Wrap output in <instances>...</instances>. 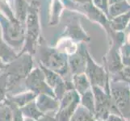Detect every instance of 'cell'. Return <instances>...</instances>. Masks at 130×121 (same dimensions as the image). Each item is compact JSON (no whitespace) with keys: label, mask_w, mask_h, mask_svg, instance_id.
I'll use <instances>...</instances> for the list:
<instances>
[{"label":"cell","mask_w":130,"mask_h":121,"mask_svg":"<svg viewBox=\"0 0 130 121\" xmlns=\"http://www.w3.org/2000/svg\"><path fill=\"white\" fill-rule=\"evenodd\" d=\"M0 28L9 45L21 50L25 40V24L16 19L11 3L7 0H0Z\"/></svg>","instance_id":"obj_1"},{"label":"cell","mask_w":130,"mask_h":121,"mask_svg":"<svg viewBox=\"0 0 130 121\" xmlns=\"http://www.w3.org/2000/svg\"><path fill=\"white\" fill-rule=\"evenodd\" d=\"M41 26V4L37 0L30 3L28 13L25 21V40L19 53H29L34 55L42 41Z\"/></svg>","instance_id":"obj_2"},{"label":"cell","mask_w":130,"mask_h":121,"mask_svg":"<svg viewBox=\"0 0 130 121\" xmlns=\"http://www.w3.org/2000/svg\"><path fill=\"white\" fill-rule=\"evenodd\" d=\"M33 57L29 53H19L15 59L7 64L3 72L7 76L8 95H11L21 82H24L33 68Z\"/></svg>","instance_id":"obj_3"},{"label":"cell","mask_w":130,"mask_h":121,"mask_svg":"<svg viewBox=\"0 0 130 121\" xmlns=\"http://www.w3.org/2000/svg\"><path fill=\"white\" fill-rule=\"evenodd\" d=\"M40 64L65 78L69 72L68 56L58 51L56 48L48 46L44 40L38 48Z\"/></svg>","instance_id":"obj_4"},{"label":"cell","mask_w":130,"mask_h":121,"mask_svg":"<svg viewBox=\"0 0 130 121\" xmlns=\"http://www.w3.org/2000/svg\"><path fill=\"white\" fill-rule=\"evenodd\" d=\"M61 1L64 4L65 8L81 13L87 16L90 20L99 23L106 30L107 35H110L114 32L110 27L108 18L95 7L92 0H61Z\"/></svg>","instance_id":"obj_5"},{"label":"cell","mask_w":130,"mask_h":121,"mask_svg":"<svg viewBox=\"0 0 130 121\" xmlns=\"http://www.w3.org/2000/svg\"><path fill=\"white\" fill-rule=\"evenodd\" d=\"M123 80L112 81L110 94L122 116L126 119L130 115V89Z\"/></svg>","instance_id":"obj_6"},{"label":"cell","mask_w":130,"mask_h":121,"mask_svg":"<svg viewBox=\"0 0 130 121\" xmlns=\"http://www.w3.org/2000/svg\"><path fill=\"white\" fill-rule=\"evenodd\" d=\"M85 74L90 80L91 87H99L107 93L110 94L108 75H107L106 70L104 67L99 65L96 62L92 59L89 52L87 50V67Z\"/></svg>","instance_id":"obj_7"},{"label":"cell","mask_w":130,"mask_h":121,"mask_svg":"<svg viewBox=\"0 0 130 121\" xmlns=\"http://www.w3.org/2000/svg\"><path fill=\"white\" fill-rule=\"evenodd\" d=\"M24 84L28 91H32L37 95L44 94L56 98L53 89L46 82L44 74L40 67H36L31 71L24 81Z\"/></svg>","instance_id":"obj_8"},{"label":"cell","mask_w":130,"mask_h":121,"mask_svg":"<svg viewBox=\"0 0 130 121\" xmlns=\"http://www.w3.org/2000/svg\"><path fill=\"white\" fill-rule=\"evenodd\" d=\"M80 101L81 98L75 90L66 92L60 100L59 109L55 116L57 121H70L71 117L79 106Z\"/></svg>","instance_id":"obj_9"},{"label":"cell","mask_w":130,"mask_h":121,"mask_svg":"<svg viewBox=\"0 0 130 121\" xmlns=\"http://www.w3.org/2000/svg\"><path fill=\"white\" fill-rule=\"evenodd\" d=\"M61 37L69 38L76 43H86L91 40V38L80 24L79 19L76 16L68 18Z\"/></svg>","instance_id":"obj_10"},{"label":"cell","mask_w":130,"mask_h":121,"mask_svg":"<svg viewBox=\"0 0 130 121\" xmlns=\"http://www.w3.org/2000/svg\"><path fill=\"white\" fill-rule=\"evenodd\" d=\"M84 43H81L78 50L72 55L68 56L69 70L72 75L84 74L87 67V50Z\"/></svg>","instance_id":"obj_11"},{"label":"cell","mask_w":130,"mask_h":121,"mask_svg":"<svg viewBox=\"0 0 130 121\" xmlns=\"http://www.w3.org/2000/svg\"><path fill=\"white\" fill-rule=\"evenodd\" d=\"M36 104L43 114H48L59 109L60 100L48 95H39L36 98Z\"/></svg>","instance_id":"obj_12"},{"label":"cell","mask_w":130,"mask_h":121,"mask_svg":"<svg viewBox=\"0 0 130 121\" xmlns=\"http://www.w3.org/2000/svg\"><path fill=\"white\" fill-rule=\"evenodd\" d=\"M37 96V95L32 91H28L25 92L14 94V95H7V99L12 104L17 106L20 108H22L27 104L30 103L31 102L35 101Z\"/></svg>","instance_id":"obj_13"},{"label":"cell","mask_w":130,"mask_h":121,"mask_svg":"<svg viewBox=\"0 0 130 121\" xmlns=\"http://www.w3.org/2000/svg\"><path fill=\"white\" fill-rule=\"evenodd\" d=\"M18 54L19 53H17L15 48L9 45L4 40L1 28H0V58L1 60L7 65L14 61L18 57Z\"/></svg>","instance_id":"obj_14"},{"label":"cell","mask_w":130,"mask_h":121,"mask_svg":"<svg viewBox=\"0 0 130 121\" xmlns=\"http://www.w3.org/2000/svg\"><path fill=\"white\" fill-rule=\"evenodd\" d=\"M13 2V11L16 19L21 23L25 24L27 15L28 13V9L30 3L27 2V0H12Z\"/></svg>","instance_id":"obj_15"},{"label":"cell","mask_w":130,"mask_h":121,"mask_svg":"<svg viewBox=\"0 0 130 121\" xmlns=\"http://www.w3.org/2000/svg\"><path fill=\"white\" fill-rule=\"evenodd\" d=\"M71 82H72L74 85V90L80 95H82L85 92L91 90V84L90 82V80L85 73L73 75Z\"/></svg>","instance_id":"obj_16"},{"label":"cell","mask_w":130,"mask_h":121,"mask_svg":"<svg viewBox=\"0 0 130 121\" xmlns=\"http://www.w3.org/2000/svg\"><path fill=\"white\" fill-rule=\"evenodd\" d=\"M55 48L58 51H60L62 53H65L67 56L72 55L78 50V43H76L75 41L69 38L63 37H61L59 39Z\"/></svg>","instance_id":"obj_17"},{"label":"cell","mask_w":130,"mask_h":121,"mask_svg":"<svg viewBox=\"0 0 130 121\" xmlns=\"http://www.w3.org/2000/svg\"><path fill=\"white\" fill-rule=\"evenodd\" d=\"M64 8V4L61 0H52L50 6V12H49V25L54 26L57 24Z\"/></svg>","instance_id":"obj_18"},{"label":"cell","mask_w":130,"mask_h":121,"mask_svg":"<svg viewBox=\"0 0 130 121\" xmlns=\"http://www.w3.org/2000/svg\"><path fill=\"white\" fill-rule=\"evenodd\" d=\"M130 11V3L128 0H123L121 2L110 5L108 8V20L121 15Z\"/></svg>","instance_id":"obj_19"},{"label":"cell","mask_w":130,"mask_h":121,"mask_svg":"<svg viewBox=\"0 0 130 121\" xmlns=\"http://www.w3.org/2000/svg\"><path fill=\"white\" fill-rule=\"evenodd\" d=\"M109 21L111 28L114 32H123V31H125L130 21V11L117 17H115Z\"/></svg>","instance_id":"obj_20"},{"label":"cell","mask_w":130,"mask_h":121,"mask_svg":"<svg viewBox=\"0 0 130 121\" xmlns=\"http://www.w3.org/2000/svg\"><path fill=\"white\" fill-rule=\"evenodd\" d=\"M20 109L25 118H31L36 120H38L44 115L39 110L35 101L31 102L30 103L27 104L26 106L23 107Z\"/></svg>","instance_id":"obj_21"},{"label":"cell","mask_w":130,"mask_h":121,"mask_svg":"<svg viewBox=\"0 0 130 121\" xmlns=\"http://www.w3.org/2000/svg\"><path fill=\"white\" fill-rule=\"evenodd\" d=\"M70 121H95L94 115L85 108L83 106H78Z\"/></svg>","instance_id":"obj_22"},{"label":"cell","mask_w":130,"mask_h":121,"mask_svg":"<svg viewBox=\"0 0 130 121\" xmlns=\"http://www.w3.org/2000/svg\"><path fill=\"white\" fill-rule=\"evenodd\" d=\"M81 104L95 116V102L94 93L91 90H89V91L85 92L81 95Z\"/></svg>","instance_id":"obj_23"},{"label":"cell","mask_w":130,"mask_h":121,"mask_svg":"<svg viewBox=\"0 0 130 121\" xmlns=\"http://www.w3.org/2000/svg\"><path fill=\"white\" fill-rule=\"evenodd\" d=\"M12 107L7 98V99L0 104V121H12Z\"/></svg>","instance_id":"obj_24"},{"label":"cell","mask_w":130,"mask_h":121,"mask_svg":"<svg viewBox=\"0 0 130 121\" xmlns=\"http://www.w3.org/2000/svg\"><path fill=\"white\" fill-rule=\"evenodd\" d=\"M8 95V86H7V76L2 72L0 74V104L7 99Z\"/></svg>","instance_id":"obj_25"},{"label":"cell","mask_w":130,"mask_h":121,"mask_svg":"<svg viewBox=\"0 0 130 121\" xmlns=\"http://www.w3.org/2000/svg\"><path fill=\"white\" fill-rule=\"evenodd\" d=\"M92 2L95 7H97L99 10L101 11L108 18V0H92Z\"/></svg>","instance_id":"obj_26"},{"label":"cell","mask_w":130,"mask_h":121,"mask_svg":"<svg viewBox=\"0 0 130 121\" xmlns=\"http://www.w3.org/2000/svg\"><path fill=\"white\" fill-rule=\"evenodd\" d=\"M10 102V101H9ZM11 104L12 107V111H13V118H12V121H24V116L23 115L21 111V109L20 107H18L17 106Z\"/></svg>","instance_id":"obj_27"},{"label":"cell","mask_w":130,"mask_h":121,"mask_svg":"<svg viewBox=\"0 0 130 121\" xmlns=\"http://www.w3.org/2000/svg\"><path fill=\"white\" fill-rule=\"evenodd\" d=\"M37 121H57L56 117H53L51 115L44 114Z\"/></svg>","instance_id":"obj_28"},{"label":"cell","mask_w":130,"mask_h":121,"mask_svg":"<svg viewBox=\"0 0 130 121\" xmlns=\"http://www.w3.org/2000/svg\"><path fill=\"white\" fill-rule=\"evenodd\" d=\"M105 121H125V120L120 118V115H109V117L107 118Z\"/></svg>","instance_id":"obj_29"},{"label":"cell","mask_w":130,"mask_h":121,"mask_svg":"<svg viewBox=\"0 0 130 121\" xmlns=\"http://www.w3.org/2000/svg\"><path fill=\"white\" fill-rule=\"evenodd\" d=\"M6 64L4 63V62L1 60V58H0V70H2V71H3L4 70V69L6 68Z\"/></svg>","instance_id":"obj_30"},{"label":"cell","mask_w":130,"mask_h":121,"mask_svg":"<svg viewBox=\"0 0 130 121\" xmlns=\"http://www.w3.org/2000/svg\"><path fill=\"white\" fill-rule=\"evenodd\" d=\"M121 1H123V0H108V4L110 6V5H112V4H114V3L121 2Z\"/></svg>","instance_id":"obj_31"},{"label":"cell","mask_w":130,"mask_h":121,"mask_svg":"<svg viewBox=\"0 0 130 121\" xmlns=\"http://www.w3.org/2000/svg\"><path fill=\"white\" fill-rule=\"evenodd\" d=\"M125 31H126V32H127V33H128V32H130V21H129V23H128V26H127L126 29H125Z\"/></svg>","instance_id":"obj_32"},{"label":"cell","mask_w":130,"mask_h":121,"mask_svg":"<svg viewBox=\"0 0 130 121\" xmlns=\"http://www.w3.org/2000/svg\"><path fill=\"white\" fill-rule=\"evenodd\" d=\"M24 121H37V120L33 119H31V118H25L24 117Z\"/></svg>","instance_id":"obj_33"},{"label":"cell","mask_w":130,"mask_h":121,"mask_svg":"<svg viewBox=\"0 0 130 121\" xmlns=\"http://www.w3.org/2000/svg\"><path fill=\"white\" fill-rule=\"evenodd\" d=\"M7 1H8V2H10V3H11V1H12V0H7Z\"/></svg>","instance_id":"obj_34"}]
</instances>
